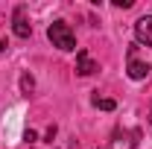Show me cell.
Returning <instances> with one entry per match:
<instances>
[{"label":"cell","mask_w":152,"mask_h":149,"mask_svg":"<svg viewBox=\"0 0 152 149\" xmlns=\"http://www.w3.org/2000/svg\"><path fill=\"white\" fill-rule=\"evenodd\" d=\"M47 38H50V44H53V47L64 50V53L76 50V35H73V29H70L64 20H53V23L47 26Z\"/></svg>","instance_id":"cell-1"},{"label":"cell","mask_w":152,"mask_h":149,"mask_svg":"<svg viewBox=\"0 0 152 149\" xmlns=\"http://www.w3.org/2000/svg\"><path fill=\"white\" fill-rule=\"evenodd\" d=\"M137 47H140V44L134 41L132 47H129V53H126V61H129V64H126V73H129V79H134V82L146 79V76H149V70H152L146 61H140V58H137Z\"/></svg>","instance_id":"cell-2"},{"label":"cell","mask_w":152,"mask_h":149,"mask_svg":"<svg viewBox=\"0 0 152 149\" xmlns=\"http://www.w3.org/2000/svg\"><path fill=\"white\" fill-rule=\"evenodd\" d=\"M12 29H15V35H18V38H29V35H32V23L26 20V6H15Z\"/></svg>","instance_id":"cell-3"},{"label":"cell","mask_w":152,"mask_h":149,"mask_svg":"<svg viewBox=\"0 0 152 149\" xmlns=\"http://www.w3.org/2000/svg\"><path fill=\"white\" fill-rule=\"evenodd\" d=\"M134 41L152 47V15H143V18L134 23Z\"/></svg>","instance_id":"cell-4"},{"label":"cell","mask_w":152,"mask_h":149,"mask_svg":"<svg viewBox=\"0 0 152 149\" xmlns=\"http://www.w3.org/2000/svg\"><path fill=\"white\" fill-rule=\"evenodd\" d=\"M96 70H99V64L88 56V50H79V53H76V73L79 76H91V73H96Z\"/></svg>","instance_id":"cell-5"},{"label":"cell","mask_w":152,"mask_h":149,"mask_svg":"<svg viewBox=\"0 0 152 149\" xmlns=\"http://www.w3.org/2000/svg\"><path fill=\"white\" fill-rule=\"evenodd\" d=\"M94 105H96V108H102V111H114V108H117L114 99H99V96H94Z\"/></svg>","instance_id":"cell-6"},{"label":"cell","mask_w":152,"mask_h":149,"mask_svg":"<svg viewBox=\"0 0 152 149\" xmlns=\"http://www.w3.org/2000/svg\"><path fill=\"white\" fill-rule=\"evenodd\" d=\"M32 88H35V79H32L29 73H23V76H20V91H23V93H29Z\"/></svg>","instance_id":"cell-7"},{"label":"cell","mask_w":152,"mask_h":149,"mask_svg":"<svg viewBox=\"0 0 152 149\" xmlns=\"http://www.w3.org/2000/svg\"><path fill=\"white\" fill-rule=\"evenodd\" d=\"M114 6H117V9H129V6H132V0H114Z\"/></svg>","instance_id":"cell-8"},{"label":"cell","mask_w":152,"mask_h":149,"mask_svg":"<svg viewBox=\"0 0 152 149\" xmlns=\"http://www.w3.org/2000/svg\"><path fill=\"white\" fill-rule=\"evenodd\" d=\"M44 137H47V140L53 143V137H56V126H50V129H47V134H44Z\"/></svg>","instance_id":"cell-9"},{"label":"cell","mask_w":152,"mask_h":149,"mask_svg":"<svg viewBox=\"0 0 152 149\" xmlns=\"http://www.w3.org/2000/svg\"><path fill=\"white\" fill-rule=\"evenodd\" d=\"M26 140H29V143H35V140H38V131L29 129V131H26Z\"/></svg>","instance_id":"cell-10"},{"label":"cell","mask_w":152,"mask_h":149,"mask_svg":"<svg viewBox=\"0 0 152 149\" xmlns=\"http://www.w3.org/2000/svg\"><path fill=\"white\" fill-rule=\"evenodd\" d=\"M3 50H6V41H0V53H3Z\"/></svg>","instance_id":"cell-11"},{"label":"cell","mask_w":152,"mask_h":149,"mask_svg":"<svg viewBox=\"0 0 152 149\" xmlns=\"http://www.w3.org/2000/svg\"><path fill=\"white\" fill-rule=\"evenodd\" d=\"M149 126H152V111H149Z\"/></svg>","instance_id":"cell-12"},{"label":"cell","mask_w":152,"mask_h":149,"mask_svg":"<svg viewBox=\"0 0 152 149\" xmlns=\"http://www.w3.org/2000/svg\"><path fill=\"white\" fill-rule=\"evenodd\" d=\"M96 149H99V146H96Z\"/></svg>","instance_id":"cell-13"}]
</instances>
